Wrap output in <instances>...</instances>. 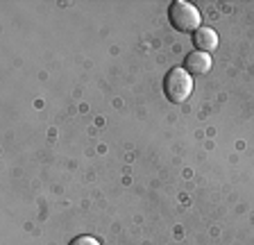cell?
Returning a JSON list of instances; mask_svg holds the SVG:
<instances>
[{
  "label": "cell",
  "instance_id": "cell-1",
  "mask_svg": "<svg viewBox=\"0 0 254 245\" xmlns=\"http://www.w3.org/2000/svg\"><path fill=\"white\" fill-rule=\"evenodd\" d=\"M168 18H170V25L177 32H197L202 27L200 9L195 5H190V2H184V0H175L170 5Z\"/></svg>",
  "mask_w": 254,
  "mask_h": 245
},
{
  "label": "cell",
  "instance_id": "cell-2",
  "mask_svg": "<svg viewBox=\"0 0 254 245\" xmlns=\"http://www.w3.org/2000/svg\"><path fill=\"white\" fill-rule=\"evenodd\" d=\"M164 93L175 105L189 100L190 93H193V80H190V75L186 73L184 68L168 70V73H166V80H164Z\"/></svg>",
  "mask_w": 254,
  "mask_h": 245
},
{
  "label": "cell",
  "instance_id": "cell-3",
  "mask_svg": "<svg viewBox=\"0 0 254 245\" xmlns=\"http://www.w3.org/2000/svg\"><path fill=\"white\" fill-rule=\"evenodd\" d=\"M184 70L189 75H204V73H209V70H211V57H209V53H200V50H195V53L186 55Z\"/></svg>",
  "mask_w": 254,
  "mask_h": 245
},
{
  "label": "cell",
  "instance_id": "cell-4",
  "mask_svg": "<svg viewBox=\"0 0 254 245\" xmlns=\"http://www.w3.org/2000/svg\"><path fill=\"white\" fill-rule=\"evenodd\" d=\"M193 41H195L200 53H209V50H213L218 46V34L211 27H200V30L193 34Z\"/></svg>",
  "mask_w": 254,
  "mask_h": 245
},
{
  "label": "cell",
  "instance_id": "cell-5",
  "mask_svg": "<svg viewBox=\"0 0 254 245\" xmlns=\"http://www.w3.org/2000/svg\"><path fill=\"white\" fill-rule=\"evenodd\" d=\"M68 245H100V243H98L93 236H77V239H73Z\"/></svg>",
  "mask_w": 254,
  "mask_h": 245
}]
</instances>
